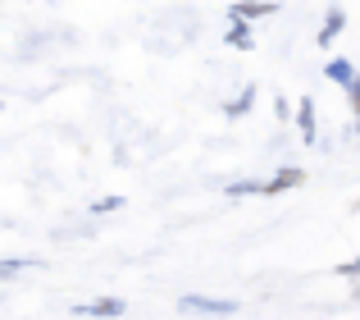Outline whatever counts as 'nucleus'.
<instances>
[{"instance_id":"obj_1","label":"nucleus","mask_w":360,"mask_h":320,"mask_svg":"<svg viewBox=\"0 0 360 320\" xmlns=\"http://www.w3.org/2000/svg\"><path fill=\"white\" fill-rule=\"evenodd\" d=\"M233 307H238V302H233V297H201V293H187L183 297V312H233Z\"/></svg>"},{"instance_id":"obj_2","label":"nucleus","mask_w":360,"mask_h":320,"mask_svg":"<svg viewBox=\"0 0 360 320\" xmlns=\"http://www.w3.org/2000/svg\"><path fill=\"white\" fill-rule=\"evenodd\" d=\"M342 23H347V14H342V9H333V14L324 18V27H319V46H328V42H333V37L342 32Z\"/></svg>"},{"instance_id":"obj_3","label":"nucleus","mask_w":360,"mask_h":320,"mask_svg":"<svg viewBox=\"0 0 360 320\" xmlns=\"http://www.w3.org/2000/svg\"><path fill=\"white\" fill-rule=\"evenodd\" d=\"M123 302L119 297H105V302H91V307H78V316H119Z\"/></svg>"},{"instance_id":"obj_4","label":"nucleus","mask_w":360,"mask_h":320,"mask_svg":"<svg viewBox=\"0 0 360 320\" xmlns=\"http://www.w3.org/2000/svg\"><path fill=\"white\" fill-rule=\"evenodd\" d=\"M297 119H301V133H306V142H315V101H310V97L301 101V115H297Z\"/></svg>"},{"instance_id":"obj_5","label":"nucleus","mask_w":360,"mask_h":320,"mask_svg":"<svg viewBox=\"0 0 360 320\" xmlns=\"http://www.w3.org/2000/svg\"><path fill=\"white\" fill-rule=\"evenodd\" d=\"M328 78L342 82V87H356V73H352V64H347V60H333V64H328Z\"/></svg>"},{"instance_id":"obj_6","label":"nucleus","mask_w":360,"mask_h":320,"mask_svg":"<svg viewBox=\"0 0 360 320\" xmlns=\"http://www.w3.org/2000/svg\"><path fill=\"white\" fill-rule=\"evenodd\" d=\"M292 183H301V169H283L274 183H264V192H283V187H292Z\"/></svg>"},{"instance_id":"obj_7","label":"nucleus","mask_w":360,"mask_h":320,"mask_svg":"<svg viewBox=\"0 0 360 320\" xmlns=\"http://www.w3.org/2000/svg\"><path fill=\"white\" fill-rule=\"evenodd\" d=\"M269 9L274 5H233V18H238V23H242V18H264Z\"/></svg>"},{"instance_id":"obj_8","label":"nucleus","mask_w":360,"mask_h":320,"mask_svg":"<svg viewBox=\"0 0 360 320\" xmlns=\"http://www.w3.org/2000/svg\"><path fill=\"white\" fill-rule=\"evenodd\" d=\"M229 42L238 46V51H246V46H251V32H246L242 23H233V32H229Z\"/></svg>"},{"instance_id":"obj_9","label":"nucleus","mask_w":360,"mask_h":320,"mask_svg":"<svg viewBox=\"0 0 360 320\" xmlns=\"http://www.w3.org/2000/svg\"><path fill=\"white\" fill-rule=\"evenodd\" d=\"M246 106H251V92H242V97H238V101H233V106H229V115H242V110H246Z\"/></svg>"},{"instance_id":"obj_10","label":"nucleus","mask_w":360,"mask_h":320,"mask_svg":"<svg viewBox=\"0 0 360 320\" xmlns=\"http://www.w3.org/2000/svg\"><path fill=\"white\" fill-rule=\"evenodd\" d=\"M18 266H27V261H0V275H14Z\"/></svg>"}]
</instances>
